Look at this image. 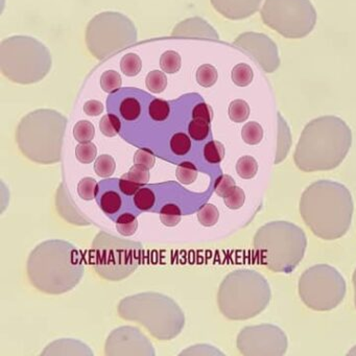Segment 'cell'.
Returning <instances> with one entry per match:
<instances>
[{
  "label": "cell",
  "instance_id": "26",
  "mask_svg": "<svg viewBox=\"0 0 356 356\" xmlns=\"http://www.w3.org/2000/svg\"><path fill=\"white\" fill-rule=\"evenodd\" d=\"M181 64L180 55L174 51H165L160 58V66L166 74H176L180 70Z\"/></svg>",
  "mask_w": 356,
  "mask_h": 356
},
{
  "label": "cell",
  "instance_id": "25",
  "mask_svg": "<svg viewBox=\"0 0 356 356\" xmlns=\"http://www.w3.org/2000/svg\"><path fill=\"white\" fill-rule=\"evenodd\" d=\"M138 228V220L133 214L124 213L118 218L116 229L124 236H132Z\"/></svg>",
  "mask_w": 356,
  "mask_h": 356
},
{
  "label": "cell",
  "instance_id": "3",
  "mask_svg": "<svg viewBox=\"0 0 356 356\" xmlns=\"http://www.w3.org/2000/svg\"><path fill=\"white\" fill-rule=\"evenodd\" d=\"M307 238L300 227L293 222H268L254 237V248L260 261L275 273L289 274L305 255Z\"/></svg>",
  "mask_w": 356,
  "mask_h": 356
},
{
  "label": "cell",
  "instance_id": "9",
  "mask_svg": "<svg viewBox=\"0 0 356 356\" xmlns=\"http://www.w3.org/2000/svg\"><path fill=\"white\" fill-rule=\"evenodd\" d=\"M237 347L245 356H282L286 353L289 341L282 329L264 324L243 329Z\"/></svg>",
  "mask_w": 356,
  "mask_h": 356
},
{
  "label": "cell",
  "instance_id": "11",
  "mask_svg": "<svg viewBox=\"0 0 356 356\" xmlns=\"http://www.w3.org/2000/svg\"><path fill=\"white\" fill-rule=\"evenodd\" d=\"M212 7L227 19L243 20L259 10L262 0H210Z\"/></svg>",
  "mask_w": 356,
  "mask_h": 356
},
{
  "label": "cell",
  "instance_id": "44",
  "mask_svg": "<svg viewBox=\"0 0 356 356\" xmlns=\"http://www.w3.org/2000/svg\"><path fill=\"white\" fill-rule=\"evenodd\" d=\"M129 175H130L131 177H133L135 180L138 181L141 185L147 184L149 180V170L143 168V166L137 165V164H135L133 168H131Z\"/></svg>",
  "mask_w": 356,
  "mask_h": 356
},
{
  "label": "cell",
  "instance_id": "5",
  "mask_svg": "<svg viewBox=\"0 0 356 356\" xmlns=\"http://www.w3.org/2000/svg\"><path fill=\"white\" fill-rule=\"evenodd\" d=\"M270 297V284L261 274L252 270H237L222 284L220 308L228 318L247 320L264 312Z\"/></svg>",
  "mask_w": 356,
  "mask_h": 356
},
{
  "label": "cell",
  "instance_id": "46",
  "mask_svg": "<svg viewBox=\"0 0 356 356\" xmlns=\"http://www.w3.org/2000/svg\"><path fill=\"white\" fill-rule=\"evenodd\" d=\"M352 281H353V285H354V296H355V298H354V302H355V307H356V270H354L353 277H352Z\"/></svg>",
  "mask_w": 356,
  "mask_h": 356
},
{
  "label": "cell",
  "instance_id": "45",
  "mask_svg": "<svg viewBox=\"0 0 356 356\" xmlns=\"http://www.w3.org/2000/svg\"><path fill=\"white\" fill-rule=\"evenodd\" d=\"M104 105L99 101H89L84 105V112L89 116H99L103 113Z\"/></svg>",
  "mask_w": 356,
  "mask_h": 356
},
{
  "label": "cell",
  "instance_id": "33",
  "mask_svg": "<svg viewBox=\"0 0 356 356\" xmlns=\"http://www.w3.org/2000/svg\"><path fill=\"white\" fill-rule=\"evenodd\" d=\"M170 149L177 156H185L191 149V140L185 133H177L170 139Z\"/></svg>",
  "mask_w": 356,
  "mask_h": 356
},
{
  "label": "cell",
  "instance_id": "31",
  "mask_svg": "<svg viewBox=\"0 0 356 356\" xmlns=\"http://www.w3.org/2000/svg\"><path fill=\"white\" fill-rule=\"evenodd\" d=\"M220 211L212 204H206L197 212V220L205 227H212L218 222Z\"/></svg>",
  "mask_w": 356,
  "mask_h": 356
},
{
  "label": "cell",
  "instance_id": "1",
  "mask_svg": "<svg viewBox=\"0 0 356 356\" xmlns=\"http://www.w3.org/2000/svg\"><path fill=\"white\" fill-rule=\"evenodd\" d=\"M354 203L345 185L316 181L302 193L300 213L306 226L324 241L341 238L349 230Z\"/></svg>",
  "mask_w": 356,
  "mask_h": 356
},
{
  "label": "cell",
  "instance_id": "28",
  "mask_svg": "<svg viewBox=\"0 0 356 356\" xmlns=\"http://www.w3.org/2000/svg\"><path fill=\"white\" fill-rule=\"evenodd\" d=\"M95 128L88 120L76 122L74 128V136L80 143H89L95 138Z\"/></svg>",
  "mask_w": 356,
  "mask_h": 356
},
{
  "label": "cell",
  "instance_id": "36",
  "mask_svg": "<svg viewBox=\"0 0 356 356\" xmlns=\"http://www.w3.org/2000/svg\"><path fill=\"white\" fill-rule=\"evenodd\" d=\"M176 176L182 184H191L197 180V168L191 162H183L177 168Z\"/></svg>",
  "mask_w": 356,
  "mask_h": 356
},
{
  "label": "cell",
  "instance_id": "13",
  "mask_svg": "<svg viewBox=\"0 0 356 356\" xmlns=\"http://www.w3.org/2000/svg\"><path fill=\"white\" fill-rule=\"evenodd\" d=\"M291 145V132L286 122L283 120L280 113H278V145H277L276 160L275 163L283 161L286 157L287 152Z\"/></svg>",
  "mask_w": 356,
  "mask_h": 356
},
{
  "label": "cell",
  "instance_id": "16",
  "mask_svg": "<svg viewBox=\"0 0 356 356\" xmlns=\"http://www.w3.org/2000/svg\"><path fill=\"white\" fill-rule=\"evenodd\" d=\"M253 70L248 64L241 63L235 66L231 72L233 83L238 87H245L253 81Z\"/></svg>",
  "mask_w": 356,
  "mask_h": 356
},
{
  "label": "cell",
  "instance_id": "17",
  "mask_svg": "<svg viewBox=\"0 0 356 356\" xmlns=\"http://www.w3.org/2000/svg\"><path fill=\"white\" fill-rule=\"evenodd\" d=\"M243 140L248 145H258L264 138V129L258 122H250L243 126L241 130Z\"/></svg>",
  "mask_w": 356,
  "mask_h": 356
},
{
  "label": "cell",
  "instance_id": "14",
  "mask_svg": "<svg viewBox=\"0 0 356 356\" xmlns=\"http://www.w3.org/2000/svg\"><path fill=\"white\" fill-rule=\"evenodd\" d=\"M120 113L124 120L134 122L141 115L140 102L134 95H128L120 102Z\"/></svg>",
  "mask_w": 356,
  "mask_h": 356
},
{
  "label": "cell",
  "instance_id": "20",
  "mask_svg": "<svg viewBox=\"0 0 356 356\" xmlns=\"http://www.w3.org/2000/svg\"><path fill=\"white\" fill-rule=\"evenodd\" d=\"M143 68L140 57L136 54H127L120 62V70L127 76H136Z\"/></svg>",
  "mask_w": 356,
  "mask_h": 356
},
{
  "label": "cell",
  "instance_id": "39",
  "mask_svg": "<svg viewBox=\"0 0 356 356\" xmlns=\"http://www.w3.org/2000/svg\"><path fill=\"white\" fill-rule=\"evenodd\" d=\"M245 201V195L241 187H233L224 197V202L229 209L236 210L243 207Z\"/></svg>",
  "mask_w": 356,
  "mask_h": 356
},
{
  "label": "cell",
  "instance_id": "40",
  "mask_svg": "<svg viewBox=\"0 0 356 356\" xmlns=\"http://www.w3.org/2000/svg\"><path fill=\"white\" fill-rule=\"evenodd\" d=\"M156 158L149 149H141L135 153L134 163L151 170L155 165Z\"/></svg>",
  "mask_w": 356,
  "mask_h": 356
},
{
  "label": "cell",
  "instance_id": "19",
  "mask_svg": "<svg viewBox=\"0 0 356 356\" xmlns=\"http://www.w3.org/2000/svg\"><path fill=\"white\" fill-rule=\"evenodd\" d=\"M250 107L247 102L235 99L229 106V118L232 122L241 124L249 118Z\"/></svg>",
  "mask_w": 356,
  "mask_h": 356
},
{
  "label": "cell",
  "instance_id": "29",
  "mask_svg": "<svg viewBox=\"0 0 356 356\" xmlns=\"http://www.w3.org/2000/svg\"><path fill=\"white\" fill-rule=\"evenodd\" d=\"M116 163L115 160L112 156L102 155L97 158L95 163V170L97 176L102 178H108L111 177L115 172Z\"/></svg>",
  "mask_w": 356,
  "mask_h": 356
},
{
  "label": "cell",
  "instance_id": "38",
  "mask_svg": "<svg viewBox=\"0 0 356 356\" xmlns=\"http://www.w3.org/2000/svg\"><path fill=\"white\" fill-rule=\"evenodd\" d=\"M76 155L79 161L84 164L91 163L97 155V149L95 143H83L76 147Z\"/></svg>",
  "mask_w": 356,
  "mask_h": 356
},
{
  "label": "cell",
  "instance_id": "35",
  "mask_svg": "<svg viewBox=\"0 0 356 356\" xmlns=\"http://www.w3.org/2000/svg\"><path fill=\"white\" fill-rule=\"evenodd\" d=\"M122 76L114 70H107L101 76V87L107 93H112L122 87Z\"/></svg>",
  "mask_w": 356,
  "mask_h": 356
},
{
  "label": "cell",
  "instance_id": "34",
  "mask_svg": "<svg viewBox=\"0 0 356 356\" xmlns=\"http://www.w3.org/2000/svg\"><path fill=\"white\" fill-rule=\"evenodd\" d=\"M155 193L149 188H141L135 193L134 203L139 210L147 211V210L152 209L155 205Z\"/></svg>",
  "mask_w": 356,
  "mask_h": 356
},
{
  "label": "cell",
  "instance_id": "18",
  "mask_svg": "<svg viewBox=\"0 0 356 356\" xmlns=\"http://www.w3.org/2000/svg\"><path fill=\"white\" fill-rule=\"evenodd\" d=\"M170 104L163 99H155L149 104V115L155 122H164L170 118Z\"/></svg>",
  "mask_w": 356,
  "mask_h": 356
},
{
  "label": "cell",
  "instance_id": "12",
  "mask_svg": "<svg viewBox=\"0 0 356 356\" xmlns=\"http://www.w3.org/2000/svg\"><path fill=\"white\" fill-rule=\"evenodd\" d=\"M172 36L176 38L206 39L218 41V32L203 18L193 17L184 20L175 26Z\"/></svg>",
  "mask_w": 356,
  "mask_h": 356
},
{
  "label": "cell",
  "instance_id": "41",
  "mask_svg": "<svg viewBox=\"0 0 356 356\" xmlns=\"http://www.w3.org/2000/svg\"><path fill=\"white\" fill-rule=\"evenodd\" d=\"M141 186H143V185H141L138 181L135 180L133 177H131L129 172L128 174H124V176L120 178V188L124 195H135V193L140 189Z\"/></svg>",
  "mask_w": 356,
  "mask_h": 356
},
{
  "label": "cell",
  "instance_id": "30",
  "mask_svg": "<svg viewBox=\"0 0 356 356\" xmlns=\"http://www.w3.org/2000/svg\"><path fill=\"white\" fill-rule=\"evenodd\" d=\"M101 208L105 213H116L122 208V197L115 191H107L102 197Z\"/></svg>",
  "mask_w": 356,
  "mask_h": 356
},
{
  "label": "cell",
  "instance_id": "21",
  "mask_svg": "<svg viewBox=\"0 0 356 356\" xmlns=\"http://www.w3.org/2000/svg\"><path fill=\"white\" fill-rule=\"evenodd\" d=\"M204 157L211 164H218L225 157V147L220 141H209L204 147Z\"/></svg>",
  "mask_w": 356,
  "mask_h": 356
},
{
  "label": "cell",
  "instance_id": "32",
  "mask_svg": "<svg viewBox=\"0 0 356 356\" xmlns=\"http://www.w3.org/2000/svg\"><path fill=\"white\" fill-rule=\"evenodd\" d=\"M78 193L85 201H92L99 193V184L95 179H82L78 185Z\"/></svg>",
  "mask_w": 356,
  "mask_h": 356
},
{
  "label": "cell",
  "instance_id": "7",
  "mask_svg": "<svg viewBox=\"0 0 356 356\" xmlns=\"http://www.w3.org/2000/svg\"><path fill=\"white\" fill-rule=\"evenodd\" d=\"M298 289L308 308L328 312L337 307L345 298L346 281L333 266L316 264L302 274Z\"/></svg>",
  "mask_w": 356,
  "mask_h": 356
},
{
  "label": "cell",
  "instance_id": "4",
  "mask_svg": "<svg viewBox=\"0 0 356 356\" xmlns=\"http://www.w3.org/2000/svg\"><path fill=\"white\" fill-rule=\"evenodd\" d=\"M53 65L51 51L33 37L13 36L0 44V68L12 82L31 85L42 81Z\"/></svg>",
  "mask_w": 356,
  "mask_h": 356
},
{
  "label": "cell",
  "instance_id": "24",
  "mask_svg": "<svg viewBox=\"0 0 356 356\" xmlns=\"http://www.w3.org/2000/svg\"><path fill=\"white\" fill-rule=\"evenodd\" d=\"M145 85L152 93H161L165 90L166 86H168V78L163 72L154 70L147 74V79H145Z\"/></svg>",
  "mask_w": 356,
  "mask_h": 356
},
{
  "label": "cell",
  "instance_id": "23",
  "mask_svg": "<svg viewBox=\"0 0 356 356\" xmlns=\"http://www.w3.org/2000/svg\"><path fill=\"white\" fill-rule=\"evenodd\" d=\"M182 212L175 204H168L160 211V220L164 226L175 227L181 222Z\"/></svg>",
  "mask_w": 356,
  "mask_h": 356
},
{
  "label": "cell",
  "instance_id": "8",
  "mask_svg": "<svg viewBox=\"0 0 356 356\" xmlns=\"http://www.w3.org/2000/svg\"><path fill=\"white\" fill-rule=\"evenodd\" d=\"M261 19L285 38L301 39L316 26V12L309 0H266Z\"/></svg>",
  "mask_w": 356,
  "mask_h": 356
},
{
  "label": "cell",
  "instance_id": "27",
  "mask_svg": "<svg viewBox=\"0 0 356 356\" xmlns=\"http://www.w3.org/2000/svg\"><path fill=\"white\" fill-rule=\"evenodd\" d=\"M122 122L114 114H107L99 122V130L105 136L114 137L120 134Z\"/></svg>",
  "mask_w": 356,
  "mask_h": 356
},
{
  "label": "cell",
  "instance_id": "6",
  "mask_svg": "<svg viewBox=\"0 0 356 356\" xmlns=\"http://www.w3.org/2000/svg\"><path fill=\"white\" fill-rule=\"evenodd\" d=\"M138 38L130 18L118 12H104L90 20L86 30V45L97 60L107 59L132 47Z\"/></svg>",
  "mask_w": 356,
  "mask_h": 356
},
{
  "label": "cell",
  "instance_id": "22",
  "mask_svg": "<svg viewBox=\"0 0 356 356\" xmlns=\"http://www.w3.org/2000/svg\"><path fill=\"white\" fill-rule=\"evenodd\" d=\"M218 74L216 67L209 64L200 66L197 72V81L199 85L205 88L213 86L218 81Z\"/></svg>",
  "mask_w": 356,
  "mask_h": 356
},
{
  "label": "cell",
  "instance_id": "2",
  "mask_svg": "<svg viewBox=\"0 0 356 356\" xmlns=\"http://www.w3.org/2000/svg\"><path fill=\"white\" fill-rule=\"evenodd\" d=\"M352 145V132L337 116L312 120L302 131L293 154V161L302 172L330 170L347 157Z\"/></svg>",
  "mask_w": 356,
  "mask_h": 356
},
{
  "label": "cell",
  "instance_id": "37",
  "mask_svg": "<svg viewBox=\"0 0 356 356\" xmlns=\"http://www.w3.org/2000/svg\"><path fill=\"white\" fill-rule=\"evenodd\" d=\"M188 133L191 138L195 139V140L203 141L209 135L210 122L193 118L189 124Z\"/></svg>",
  "mask_w": 356,
  "mask_h": 356
},
{
  "label": "cell",
  "instance_id": "43",
  "mask_svg": "<svg viewBox=\"0 0 356 356\" xmlns=\"http://www.w3.org/2000/svg\"><path fill=\"white\" fill-rule=\"evenodd\" d=\"M193 118L211 122L212 118H213V111H212L211 107L207 105V104L199 103L193 107Z\"/></svg>",
  "mask_w": 356,
  "mask_h": 356
},
{
  "label": "cell",
  "instance_id": "10",
  "mask_svg": "<svg viewBox=\"0 0 356 356\" xmlns=\"http://www.w3.org/2000/svg\"><path fill=\"white\" fill-rule=\"evenodd\" d=\"M234 45L257 62L266 74H273L280 66L278 47L266 35L243 33L235 39Z\"/></svg>",
  "mask_w": 356,
  "mask_h": 356
},
{
  "label": "cell",
  "instance_id": "47",
  "mask_svg": "<svg viewBox=\"0 0 356 356\" xmlns=\"http://www.w3.org/2000/svg\"><path fill=\"white\" fill-rule=\"evenodd\" d=\"M348 355L356 356V346L348 352Z\"/></svg>",
  "mask_w": 356,
  "mask_h": 356
},
{
  "label": "cell",
  "instance_id": "15",
  "mask_svg": "<svg viewBox=\"0 0 356 356\" xmlns=\"http://www.w3.org/2000/svg\"><path fill=\"white\" fill-rule=\"evenodd\" d=\"M236 172L241 178L245 180L254 178L258 172V163L255 158L251 156H243L239 158L236 163Z\"/></svg>",
  "mask_w": 356,
  "mask_h": 356
},
{
  "label": "cell",
  "instance_id": "42",
  "mask_svg": "<svg viewBox=\"0 0 356 356\" xmlns=\"http://www.w3.org/2000/svg\"><path fill=\"white\" fill-rule=\"evenodd\" d=\"M235 186L236 184L232 177L229 175H222L214 184V191L220 197H224Z\"/></svg>",
  "mask_w": 356,
  "mask_h": 356
}]
</instances>
